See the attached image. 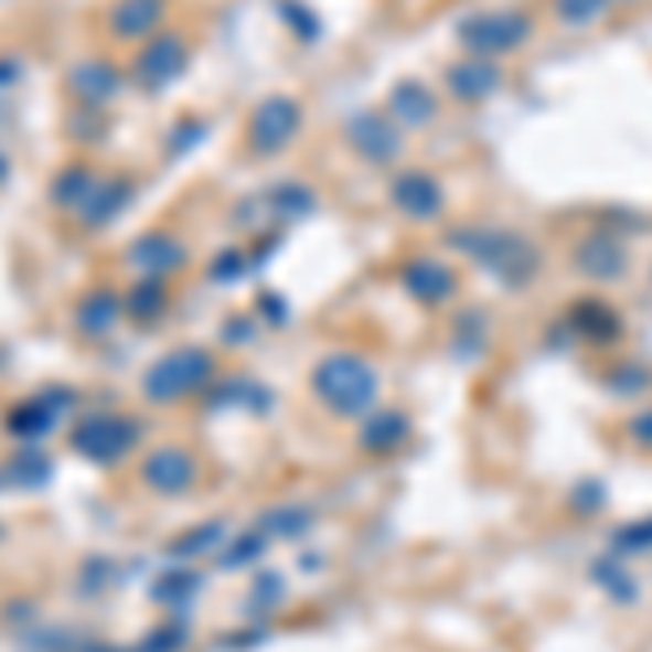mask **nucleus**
I'll return each mask as SVG.
<instances>
[{
	"label": "nucleus",
	"instance_id": "nucleus-1",
	"mask_svg": "<svg viewBox=\"0 0 652 652\" xmlns=\"http://www.w3.org/2000/svg\"><path fill=\"white\" fill-rule=\"evenodd\" d=\"M313 392L327 409L353 418V414H365L378 396V378L374 370L353 357V353H335V357H322V365L313 370Z\"/></svg>",
	"mask_w": 652,
	"mask_h": 652
},
{
	"label": "nucleus",
	"instance_id": "nucleus-2",
	"mask_svg": "<svg viewBox=\"0 0 652 652\" xmlns=\"http://www.w3.org/2000/svg\"><path fill=\"white\" fill-rule=\"evenodd\" d=\"M210 378H214V357L205 349H174L145 370V396L152 405H170L205 387Z\"/></svg>",
	"mask_w": 652,
	"mask_h": 652
},
{
	"label": "nucleus",
	"instance_id": "nucleus-3",
	"mask_svg": "<svg viewBox=\"0 0 652 652\" xmlns=\"http://www.w3.org/2000/svg\"><path fill=\"white\" fill-rule=\"evenodd\" d=\"M140 439V423L136 418H122V414H92L83 423H74L71 448L92 461V466H114L122 461Z\"/></svg>",
	"mask_w": 652,
	"mask_h": 652
},
{
	"label": "nucleus",
	"instance_id": "nucleus-4",
	"mask_svg": "<svg viewBox=\"0 0 652 652\" xmlns=\"http://www.w3.org/2000/svg\"><path fill=\"white\" fill-rule=\"evenodd\" d=\"M71 409H74L71 387H44V392H35V396H26L22 405H13V409H9L4 431L13 435V439L35 443V439H44V435L53 431V427H57Z\"/></svg>",
	"mask_w": 652,
	"mask_h": 652
},
{
	"label": "nucleus",
	"instance_id": "nucleus-5",
	"mask_svg": "<svg viewBox=\"0 0 652 652\" xmlns=\"http://www.w3.org/2000/svg\"><path fill=\"white\" fill-rule=\"evenodd\" d=\"M140 479L157 496H179V492H188L196 483V457L188 448H174V443L152 448L140 461Z\"/></svg>",
	"mask_w": 652,
	"mask_h": 652
},
{
	"label": "nucleus",
	"instance_id": "nucleus-6",
	"mask_svg": "<svg viewBox=\"0 0 652 652\" xmlns=\"http://www.w3.org/2000/svg\"><path fill=\"white\" fill-rule=\"evenodd\" d=\"M188 66V49H183V40L179 35H152L145 49L136 53V83L140 87H165V83H174L179 74Z\"/></svg>",
	"mask_w": 652,
	"mask_h": 652
},
{
	"label": "nucleus",
	"instance_id": "nucleus-7",
	"mask_svg": "<svg viewBox=\"0 0 652 652\" xmlns=\"http://www.w3.org/2000/svg\"><path fill=\"white\" fill-rule=\"evenodd\" d=\"M66 87H71L74 100H83V105H105L118 87H122V74L118 66L109 62V57H83V62H74L71 74H66Z\"/></svg>",
	"mask_w": 652,
	"mask_h": 652
},
{
	"label": "nucleus",
	"instance_id": "nucleus-8",
	"mask_svg": "<svg viewBox=\"0 0 652 652\" xmlns=\"http://www.w3.org/2000/svg\"><path fill=\"white\" fill-rule=\"evenodd\" d=\"M296 122H300V109H296L291 100H284V96H270V100L253 114L248 145L257 148V152H275V148H284L291 140Z\"/></svg>",
	"mask_w": 652,
	"mask_h": 652
},
{
	"label": "nucleus",
	"instance_id": "nucleus-9",
	"mask_svg": "<svg viewBox=\"0 0 652 652\" xmlns=\"http://www.w3.org/2000/svg\"><path fill=\"white\" fill-rule=\"evenodd\" d=\"M127 261H131L145 279H161V275H170V270L183 266V248H179L165 231H145L140 239L127 244Z\"/></svg>",
	"mask_w": 652,
	"mask_h": 652
},
{
	"label": "nucleus",
	"instance_id": "nucleus-10",
	"mask_svg": "<svg viewBox=\"0 0 652 652\" xmlns=\"http://www.w3.org/2000/svg\"><path fill=\"white\" fill-rule=\"evenodd\" d=\"M136 196V183L131 179H96V188H92V196L78 205V217H83V226H109L114 217L127 210V201Z\"/></svg>",
	"mask_w": 652,
	"mask_h": 652
},
{
	"label": "nucleus",
	"instance_id": "nucleus-11",
	"mask_svg": "<svg viewBox=\"0 0 652 652\" xmlns=\"http://www.w3.org/2000/svg\"><path fill=\"white\" fill-rule=\"evenodd\" d=\"M118 318H122V300L109 288L83 291L78 304H74V327H78L83 335H109V331L118 327Z\"/></svg>",
	"mask_w": 652,
	"mask_h": 652
},
{
	"label": "nucleus",
	"instance_id": "nucleus-12",
	"mask_svg": "<svg viewBox=\"0 0 652 652\" xmlns=\"http://www.w3.org/2000/svg\"><path fill=\"white\" fill-rule=\"evenodd\" d=\"M161 13H165V0H114L109 26L118 40H145L157 31Z\"/></svg>",
	"mask_w": 652,
	"mask_h": 652
},
{
	"label": "nucleus",
	"instance_id": "nucleus-13",
	"mask_svg": "<svg viewBox=\"0 0 652 652\" xmlns=\"http://www.w3.org/2000/svg\"><path fill=\"white\" fill-rule=\"evenodd\" d=\"M92 188H96V174L83 165V161H74L66 165L62 174H53V205H62V210H78L87 196H92Z\"/></svg>",
	"mask_w": 652,
	"mask_h": 652
},
{
	"label": "nucleus",
	"instance_id": "nucleus-14",
	"mask_svg": "<svg viewBox=\"0 0 652 652\" xmlns=\"http://www.w3.org/2000/svg\"><path fill=\"white\" fill-rule=\"evenodd\" d=\"M4 474H9V483H13V488H44V483L53 479V466H49V457H44V452L22 448V452L4 466Z\"/></svg>",
	"mask_w": 652,
	"mask_h": 652
},
{
	"label": "nucleus",
	"instance_id": "nucleus-15",
	"mask_svg": "<svg viewBox=\"0 0 652 652\" xmlns=\"http://www.w3.org/2000/svg\"><path fill=\"white\" fill-rule=\"evenodd\" d=\"M122 309L131 318H157L165 309V284L161 279H145L140 288H131V296L122 300Z\"/></svg>",
	"mask_w": 652,
	"mask_h": 652
},
{
	"label": "nucleus",
	"instance_id": "nucleus-16",
	"mask_svg": "<svg viewBox=\"0 0 652 652\" xmlns=\"http://www.w3.org/2000/svg\"><path fill=\"white\" fill-rule=\"evenodd\" d=\"M196 587H201V575H192V570H165L157 579V587H152V596L165 600V605H188Z\"/></svg>",
	"mask_w": 652,
	"mask_h": 652
},
{
	"label": "nucleus",
	"instance_id": "nucleus-17",
	"mask_svg": "<svg viewBox=\"0 0 652 652\" xmlns=\"http://www.w3.org/2000/svg\"><path fill=\"white\" fill-rule=\"evenodd\" d=\"M217 539H222V522H205V526H192L183 539L170 544L174 557H196V553H210Z\"/></svg>",
	"mask_w": 652,
	"mask_h": 652
},
{
	"label": "nucleus",
	"instance_id": "nucleus-18",
	"mask_svg": "<svg viewBox=\"0 0 652 652\" xmlns=\"http://www.w3.org/2000/svg\"><path fill=\"white\" fill-rule=\"evenodd\" d=\"M304 526H309V513L300 505H284V509H275V513H266V531L279 535V539L304 535Z\"/></svg>",
	"mask_w": 652,
	"mask_h": 652
},
{
	"label": "nucleus",
	"instance_id": "nucleus-19",
	"mask_svg": "<svg viewBox=\"0 0 652 652\" xmlns=\"http://www.w3.org/2000/svg\"><path fill=\"white\" fill-rule=\"evenodd\" d=\"M405 439V423L396 418V414H383V418H374L370 427H365V443L370 448H392V443H400Z\"/></svg>",
	"mask_w": 652,
	"mask_h": 652
},
{
	"label": "nucleus",
	"instance_id": "nucleus-20",
	"mask_svg": "<svg viewBox=\"0 0 652 652\" xmlns=\"http://www.w3.org/2000/svg\"><path fill=\"white\" fill-rule=\"evenodd\" d=\"M261 544H266V535H248L244 544H235V548L226 553V566H244L248 557H257V553H261Z\"/></svg>",
	"mask_w": 652,
	"mask_h": 652
},
{
	"label": "nucleus",
	"instance_id": "nucleus-21",
	"mask_svg": "<svg viewBox=\"0 0 652 652\" xmlns=\"http://www.w3.org/2000/svg\"><path fill=\"white\" fill-rule=\"evenodd\" d=\"M174 649H179V631L170 627V631H152L136 652H174Z\"/></svg>",
	"mask_w": 652,
	"mask_h": 652
},
{
	"label": "nucleus",
	"instance_id": "nucleus-22",
	"mask_svg": "<svg viewBox=\"0 0 652 652\" xmlns=\"http://www.w3.org/2000/svg\"><path fill=\"white\" fill-rule=\"evenodd\" d=\"M217 279H226V275H239V253H222V261L214 266Z\"/></svg>",
	"mask_w": 652,
	"mask_h": 652
},
{
	"label": "nucleus",
	"instance_id": "nucleus-23",
	"mask_svg": "<svg viewBox=\"0 0 652 652\" xmlns=\"http://www.w3.org/2000/svg\"><path fill=\"white\" fill-rule=\"evenodd\" d=\"M18 78V62L13 57H0V87H9Z\"/></svg>",
	"mask_w": 652,
	"mask_h": 652
}]
</instances>
